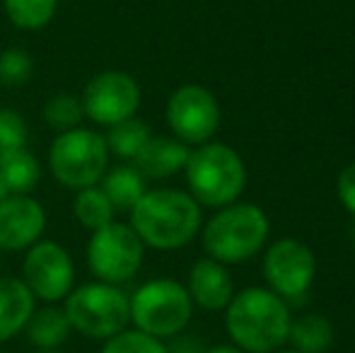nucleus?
I'll return each instance as SVG.
<instances>
[{"label": "nucleus", "instance_id": "nucleus-34", "mask_svg": "<svg viewBox=\"0 0 355 353\" xmlns=\"http://www.w3.org/2000/svg\"><path fill=\"white\" fill-rule=\"evenodd\" d=\"M353 242H355V225H353Z\"/></svg>", "mask_w": 355, "mask_h": 353}, {"label": "nucleus", "instance_id": "nucleus-4", "mask_svg": "<svg viewBox=\"0 0 355 353\" xmlns=\"http://www.w3.org/2000/svg\"><path fill=\"white\" fill-rule=\"evenodd\" d=\"M184 170L191 196L211 208L234 203L247 184L242 157L225 143H203L198 150H191Z\"/></svg>", "mask_w": 355, "mask_h": 353}, {"label": "nucleus", "instance_id": "nucleus-2", "mask_svg": "<svg viewBox=\"0 0 355 353\" xmlns=\"http://www.w3.org/2000/svg\"><path fill=\"white\" fill-rule=\"evenodd\" d=\"M131 227L143 245L155 250H179L201 230V206L191 193L179 189L145 191L131 208Z\"/></svg>", "mask_w": 355, "mask_h": 353}, {"label": "nucleus", "instance_id": "nucleus-6", "mask_svg": "<svg viewBox=\"0 0 355 353\" xmlns=\"http://www.w3.org/2000/svg\"><path fill=\"white\" fill-rule=\"evenodd\" d=\"M128 300H131V322L136 329L155 339L177 336L189 325L193 312L189 291L172 278H155L143 283Z\"/></svg>", "mask_w": 355, "mask_h": 353}, {"label": "nucleus", "instance_id": "nucleus-33", "mask_svg": "<svg viewBox=\"0 0 355 353\" xmlns=\"http://www.w3.org/2000/svg\"><path fill=\"white\" fill-rule=\"evenodd\" d=\"M281 353H300V351H281Z\"/></svg>", "mask_w": 355, "mask_h": 353}, {"label": "nucleus", "instance_id": "nucleus-32", "mask_svg": "<svg viewBox=\"0 0 355 353\" xmlns=\"http://www.w3.org/2000/svg\"><path fill=\"white\" fill-rule=\"evenodd\" d=\"M34 353H61V351H34Z\"/></svg>", "mask_w": 355, "mask_h": 353}, {"label": "nucleus", "instance_id": "nucleus-21", "mask_svg": "<svg viewBox=\"0 0 355 353\" xmlns=\"http://www.w3.org/2000/svg\"><path fill=\"white\" fill-rule=\"evenodd\" d=\"M73 213L80 221V225H85L87 230L94 232L114 221L116 208L112 206L109 196L99 187H87V189H80L78 196H75Z\"/></svg>", "mask_w": 355, "mask_h": 353}, {"label": "nucleus", "instance_id": "nucleus-25", "mask_svg": "<svg viewBox=\"0 0 355 353\" xmlns=\"http://www.w3.org/2000/svg\"><path fill=\"white\" fill-rule=\"evenodd\" d=\"M34 61L22 49H5L0 53V85L19 87L32 78Z\"/></svg>", "mask_w": 355, "mask_h": 353}, {"label": "nucleus", "instance_id": "nucleus-30", "mask_svg": "<svg viewBox=\"0 0 355 353\" xmlns=\"http://www.w3.org/2000/svg\"><path fill=\"white\" fill-rule=\"evenodd\" d=\"M203 353H244L237 346H213V349H206Z\"/></svg>", "mask_w": 355, "mask_h": 353}, {"label": "nucleus", "instance_id": "nucleus-19", "mask_svg": "<svg viewBox=\"0 0 355 353\" xmlns=\"http://www.w3.org/2000/svg\"><path fill=\"white\" fill-rule=\"evenodd\" d=\"M99 189L107 193L116 211H128V213L141 201L143 193L148 191L145 189V177L133 165H119L107 170L102 182H99Z\"/></svg>", "mask_w": 355, "mask_h": 353}, {"label": "nucleus", "instance_id": "nucleus-24", "mask_svg": "<svg viewBox=\"0 0 355 353\" xmlns=\"http://www.w3.org/2000/svg\"><path fill=\"white\" fill-rule=\"evenodd\" d=\"M83 117H85V112H83V102H80V97L68 94V92L51 97L46 102V107H44V119H46L49 126L56 128L58 133L78 128L80 121H83Z\"/></svg>", "mask_w": 355, "mask_h": 353}, {"label": "nucleus", "instance_id": "nucleus-13", "mask_svg": "<svg viewBox=\"0 0 355 353\" xmlns=\"http://www.w3.org/2000/svg\"><path fill=\"white\" fill-rule=\"evenodd\" d=\"M46 227V211L27 193H10L0 203V250L19 252L39 242Z\"/></svg>", "mask_w": 355, "mask_h": 353}, {"label": "nucleus", "instance_id": "nucleus-1", "mask_svg": "<svg viewBox=\"0 0 355 353\" xmlns=\"http://www.w3.org/2000/svg\"><path fill=\"white\" fill-rule=\"evenodd\" d=\"M225 327L234 346L247 353H273L288 341L290 310L266 288H244L225 307Z\"/></svg>", "mask_w": 355, "mask_h": 353}, {"label": "nucleus", "instance_id": "nucleus-12", "mask_svg": "<svg viewBox=\"0 0 355 353\" xmlns=\"http://www.w3.org/2000/svg\"><path fill=\"white\" fill-rule=\"evenodd\" d=\"M317 273L312 250L300 240H278L263 259V276L276 295L300 298L309 291Z\"/></svg>", "mask_w": 355, "mask_h": 353}, {"label": "nucleus", "instance_id": "nucleus-8", "mask_svg": "<svg viewBox=\"0 0 355 353\" xmlns=\"http://www.w3.org/2000/svg\"><path fill=\"white\" fill-rule=\"evenodd\" d=\"M145 245L131 225L112 221L92 232L87 242V264L102 283H123L143 266Z\"/></svg>", "mask_w": 355, "mask_h": 353}, {"label": "nucleus", "instance_id": "nucleus-17", "mask_svg": "<svg viewBox=\"0 0 355 353\" xmlns=\"http://www.w3.org/2000/svg\"><path fill=\"white\" fill-rule=\"evenodd\" d=\"M24 329H27L29 341L39 351H56L58 346H63L68 341L73 327L66 310H61V307H42V310L32 312Z\"/></svg>", "mask_w": 355, "mask_h": 353}, {"label": "nucleus", "instance_id": "nucleus-27", "mask_svg": "<svg viewBox=\"0 0 355 353\" xmlns=\"http://www.w3.org/2000/svg\"><path fill=\"white\" fill-rule=\"evenodd\" d=\"M27 146V123L12 109H0V150Z\"/></svg>", "mask_w": 355, "mask_h": 353}, {"label": "nucleus", "instance_id": "nucleus-15", "mask_svg": "<svg viewBox=\"0 0 355 353\" xmlns=\"http://www.w3.org/2000/svg\"><path fill=\"white\" fill-rule=\"evenodd\" d=\"M189 155H191V150H189L187 143H182L179 138L150 136L148 143L143 146V150L133 157V167H136L143 177L167 179L187 167Z\"/></svg>", "mask_w": 355, "mask_h": 353}, {"label": "nucleus", "instance_id": "nucleus-7", "mask_svg": "<svg viewBox=\"0 0 355 353\" xmlns=\"http://www.w3.org/2000/svg\"><path fill=\"white\" fill-rule=\"evenodd\" d=\"M49 167L63 187L75 191L97 187L109 170L107 141L97 131L83 126L58 133L49 150Z\"/></svg>", "mask_w": 355, "mask_h": 353}, {"label": "nucleus", "instance_id": "nucleus-16", "mask_svg": "<svg viewBox=\"0 0 355 353\" xmlns=\"http://www.w3.org/2000/svg\"><path fill=\"white\" fill-rule=\"evenodd\" d=\"M34 300L37 298L32 295L22 278H0V344L17 336L27 327L32 312L37 310Z\"/></svg>", "mask_w": 355, "mask_h": 353}, {"label": "nucleus", "instance_id": "nucleus-28", "mask_svg": "<svg viewBox=\"0 0 355 353\" xmlns=\"http://www.w3.org/2000/svg\"><path fill=\"white\" fill-rule=\"evenodd\" d=\"M336 193H338V201L343 203V208L355 216V162L338 175Z\"/></svg>", "mask_w": 355, "mask_h": 353}, {"label": "nucleus", "instance_id": "nucleus-26", "mask_svg": "<svg viewBox=\"0 0 355 353\" xmlns=\"http://www.w3.org/2000/svg\"><path fill=\"white\" fill-rule=\"evenodd\" d=\"M99 353H167V346L155 336L145 334V332L123 329L116 336L107 339V344Z\"/></svg>", "mask_w": 355, "mask_h": 353}, {"label": "nucleus", "instance_id": "nucleus-22", "mask_svg": "<svg viewBox=\"0 0 355 353\" xmlns=\"http://www.w3.org/2000/svg\"><path fill=\"white\" fill-rule=\"evenodd\" d=\"M3 8L17 29L37 32L56 17L58 0H3Z\"/></svg>", "mask_w": 355, "mask_h": 353}, {"label": "nucleus", "instance_id": "nucleus-20", "mask_svg": "<svg viewBox=\"0 0 355 353\" xmlns=\"http://www.w3.org/2000/svg\"><path fill=\"white\" fill-rule=\"evenodd\" d=\"M288 339L300 353H327L334 344V325L322 315H304L290 322Z\"/></svg>", "mask_w": 355, "mask_h": 353}, {"label": "nucleus", "instance_id": "nucleus-11", "mask_svg": "<svg viewBox=\"0 0 355 353\" xmlns=\"http://www.w3.org/2000/svg\"><path fill=\"white\" fill-rule=\"evenodd\" d=\"M22 281L34 298L56 302L68 298L75 283V266L66 247L51 240H39L29 247L22 264Z\"/></svg>", "mask_w": 355, "mask_h": 353}, {"label": "nucleus", "instance_id": "nucleus-31", "mask_svg": "<svg viewBox=\"0 0 355 353\" xmlns=\"http://www.w3.org/2000/svg\"><path fill=\"white\" fill-rule=\"evenodd\" d=\"M8 196H10L8 187H5V184H3V179H0V203H3V201H5V198H8Z\"/></svg>", "mask_w": 355, "mask_h": 353}, {"label": "nucleus", "instance_id": "nucleus-10", "mask_svg": "<svg viewBox=\"0 0 355 353\" xmlns=\"http://www.w3.org/2000/svg\"><path fill=\"white\" fill-rule=\"evenodd\" d=\"M167 123L172 133L187 146H203L220 126V104L211 89L184 85L169 97Z\"/></svg>", "mask_w": 355, "mask_h": 353}, {"label": "nucleus", "instance_id": "nucleus-5", "mask_svg": "<svg viewBox=\"0 0 355 353\" xmlns=\"http://www.w3.org/2000/svg\"><path fill=\"white\" fill-rule=\"evenodd\" d=\"M71 327L87 339H112L131 322V300L112 283H87L73 288L66 298Z\"/></svg>", "mask_w": 355, "mask_h": 353}, {"label": "nucleus", "instance_id": "nucleus-29", "mask_svg": "<svg viewBox=\"0 0 355 353\" xmlns=\"http://www.w3.org/2000/svg\"><path fill=\"white\" fill-rule=\"evenodd\" d=\"M206 349H201L198 339H191V336H184V339H177L172 346L167 349V353H203Z\"/></svg>", "mask_w": 355, "mask_h": 353}, {"label": "nucleus", "instance_id": "nucleus-9", "mask_svg": "<svg viewBox=\"0 0 355 353\" xmlns=\"http://www.w3.org/2000/svg\"><path fill=\"white\" fill-rule=\"evenodd\" d=\"M83 112L99 126H114L136 117L141 107V85L123 71H104L83 89Z\"/></svg>", "mask_w": 355, "mask_h": 353}, {"label": "nucleus", "instance_id": "nucleus-18", "mask_svg": "<svg viewBox=\"0 0 355 353\" xmlns=\"http://www.w3.org/2000/svg\"><path fill=\"white\" fill-rule=\"evenodd\" d=\"M39 162L34 153L27 150V146L0 150V179L10 193H29L39 184Z\"/></svg>", "mask_w": 355, "mask_h": 353}, {"label": "nucleus", "instance_id": "nucleus-14", "mask_svg": "<svg viewBox=\"0 0 355 353\" xmlns=\"http://www.w3.org/2000/svg\"><path fill=\"white\" fill-rule=\"evenodd\" d=\"M189 295L191 302L208 312L225 310L234 295L232 278H230L225 264L215 259H201L196 261L189 273Z\"/></svg>", "mask_w": 355, "mask_h": 353}, {"label": "nucleus", "instance_id": "nucleus-23", "mask_svg": "<svg viewBox=\"0 0 355 353\" xmlns=\"http://www.w3.org/2000/svg\"><path fill=\"white\" fill-rule=\"evenodd\" d=\"M148 138H150L148 123L131 117V119H126V121L109 126V133L104 136V141H107L109 153H114V155L121 157V160H133V157L143 150Z\"/></svg>", "mask_w": 355, "mask_h": 353}, {"label": "nucleus", "instance_id": "nucleus-3", "mask_svg": "<svg viewBox=\"0 0 355 353\" xmlns=\"http://www.w3.org/2000/svg\"><path fill=\"white\" fill-rule=\"evenodd\" d=\"M268 237V218L254 203L223 206L203 227V247L220 264H239L254 257Z\"/></svg>", "mask_w": 355, "mask_h": 353}]
</instances>
